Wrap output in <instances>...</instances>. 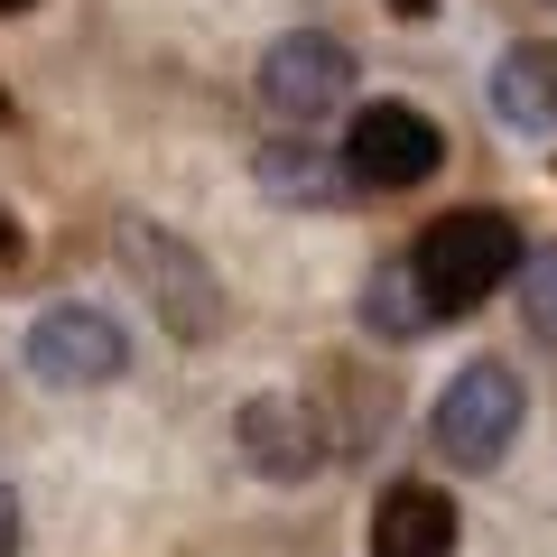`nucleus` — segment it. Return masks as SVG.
<instances>
[{
  "instance_id": "obj_1",
  "label": "nucleus",
  "mask_w": 557,
  "mask_h": 557,
  "mask_svg": "<svg viewBox=\"0 0 557 557\" xmlns=\"http://www.w3.org/2000/svg\"><path fill=\"white\" fill-rule=\"evenodd\" d=\"M511 270H520V223L493 214V205H465V214L428 223L409 251V278L428 298V317H474Z\"/></svg>"
},
{
  "instance_id": "obj_2",
  "label": "nucleus",
  "mask_w": 557,
  "mask_h": 557,
  "mask_svg": "<svg viewBox=\"0 0 557 557\" xmlns=\"http://www.w3.org/2000/svg\"><path fill=\"white\" fill-rule=\"evenodd\" d=\"M437 168H446V131L418 102H362L344 131V186L399 196V186H428Z\"/></svg>"
},
{
  "instance_id": "obj_3",
  "label": "nucleus",
  "mask_w": 557,
  "mask_h": 557,
  "mask_svg": "<svg viewBox=\"0 0 557 557\" xmlns=\"http://www.w3.org/2000/svg\"><path fill=\"white\" fill-rule=\"evenodd\" d=\"M437 446H446V465H465V474H483V465H502V446L520 437V372L511 362H465L456 381H446V399H437Z\"/></svg>"
},
{
  "instance_id": "obj_4",
  "label": "nucleus",
  "mask_w": 557,
  "mask_h": 557,
  "mask_svg": "<svg viewBox=\"0 0 557 557\" xmlns=\"http://www.w3.org/2000/svg\"><path fill=\"white\" fill-rule=\"evenodd\" d=\"M354 94V47L325 38V28H288V38H270V57H260V102H270L278 121H325L335 102Z\"/></svg>"
},
{
  "instance_id": "obj_5",
  "label": "nucleus",
  "mask_w": 557,
  "mask_h": 557,
  "mask_svg": "<svg viewBox=\"0 0 557 557\" xmlns=\"http://www.w3.org/2000/svg\"><path fill=\"white\" fill-rule=\"evenodd\" d=\"M121 260H131L139 278H149V298H159V317L177 325L186 344H205L223 325V288H214V270H205L186 242H168L159 223H121Z\"/></svg>"
},
{
  "instance_id": "obj_6",
  "label": "nucleus",
  "mask_w": 557,
  "mask_h": 557,
  "mask_svg": "<svg viewBox=\"0 0 557 557\" xmlns=\"http://www.w3.org/2000/svg\"><path fill=\"white\" fill-rule=\"evenodd\" d=\"M28 372L47 391H94V381L131 372V335H121L102 307H47L38 335H28Z\"/></svg>"
},
{
  "instance_id": "obj_7",
  "label": "nucleus",
  "mask_w": 557,
  "mask_h": 557,
  "mask_svg": "<svg viewBox=\"0 0 557 557\" xmlns=\"http://www.w3.org/2000/svg\"><path fill=\"white\" fill-rule=\"evenodd\" d=\"M242 456L270 483H298V474L325 465V418L307 409V399H251V409H242Z\"/></svg>"
},
{
  "instance_id": "obj_8",
  "label": "nucleus",
  "mask_w": 557,
  "mask_h": 557,
  "mask_svg": "<svg viewBox=\"0 0 557 557\" xmlns=\"http://www.w3.org/2000/svg\"><path fill=\"white\" fill-rule=\"evenodd\" d=\"M493 121L520 139H557V38H520L493 65Z\"/></svg>"
},
{
  "instance_id": "obj_9",
  "label": "nucleus",
  "mask_w": 557,
  "mask_h": 557,
  "mask_svg": "<svg viewBox=\"0 0 557 557\" xmlns=\"http://www.w3.org/2000/svg\"><path fill=\"white\" fill-rule=\"evenodd\" d=\"M372 557H456V502L437 483H399L372 511Z\"/></svg>"
},
{
  "instance_id": "obj_10",
  "label": "nucleus",
  "mask_w": 557,
  "mask_h": 557,
  "mask_svg": "<svg viewBox=\"0 0 557 557\" xmlns=\"http://www.w3.org/2000/svg\"><path fill=\"white\" fill-rule=\"evenodd\" d=\"M260 186H270V196H298V205H335L344 168L325 159V149H307V139H278V149H260Z\"/></svg>"
},
{
  "instance_id": "obj_11",
  "label": "nucleus",
  "mask_w": 557,
  "mask_h": 557,
  "mask_svg": "<svg viewBox=\"0 0 557 557\" xmlns=\"http://www.w3.org/2000/svg\"><path fill=\"white\" fill-rule=\"evenodd\" d=\"M362 325H381V335H418V325H428V298H418L409 260L372 270V298H362Z\"/></svg>"
},
{
  "instance_id": "obj_12",
  "label": "nucleus",
  "mask_w": 557,
  "mask_h": 557,
  "mask_svg": "<svg viewBox=\"0 0 557 557\" xmlns=\"http://www.w3.org/2000/svg\"><path fill=\"white\" fill-rule=\"evenodd\" d=\"M520 325H530L539 344H557V251H520Z\"/></svg>"
},
{
  "instance_id": "obj_13",
  "label": "nucleus",
  "mask_w": 557,
  "mask_h": 557,
  "mask_svg": "<svg viewBox=\"0 0 557 557\" xmlns=\"http://www.w3.org/2000/svg\"><path fill=\"white\" fill-rule=\"evenodd\" d=\"M20 548V493H10V483H0V557Z\"/></svg>"
},
{
  "instance_id": "obj_14",
  "label": "nucleus",
  "mask_w": 557,
  "mask_h": 557,
  "mask_svg": "<svg viewBox=\"0 0 557 557\" xmlns=\"http://www.w3.org/2000/svg\"><path fill=\"white\" fill-rule=\"evenodd\" d=\"M0 260H20V223L10 214H0Z\"/></svg>"
},
{
  "instance_id": "obj_15",
  "label": "nucleus",
  "mask_w": 557,
  "mask_h": 557,
  "mask_svg": "<svg viewBox=\"0 0 557 557\" xmlns=\"http://www.w3.org/2000/svg\"><path fill=\"white\" fill-rule=\"evenodd\" d=\"M391 10H399V20H428V10H437V0H391Z\"/></svg>"
},
{
  "instance_id": "obj_16",
  "label": "nucleus",
  "mask_w": 557,
  "mask_h": 557,
  "mask_svg": "<svg viewBox=\"0 0 557 557\" xmlns=\"http://www.w3.org/2000/svg\"><path fill=\"white\" fill-rule=\"evenodd\" d=\"M20 10H28V0H0V20H20Z\"/></svg>"
}]
</instances>
